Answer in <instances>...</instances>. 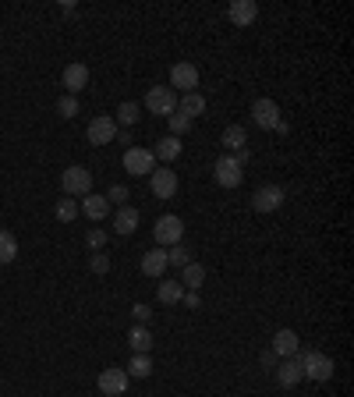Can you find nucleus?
<instances>
[{
  "mask_svg": "<svg viewBox=\"0 0 354 397\" xmlns=\"http://www.w3.org/2000/svg\"><path fill=\"white\" fill-rule=\"evenodd\" d=\"M156 298H160L163 305H177V301L184 298V288H181V281H163V284H160V291H156Z\"/></svg>",
  "mask_w": 354,
  "mask_h": 397,
  "instance_id": "26",
  "label": "nucleus"
},
{
  "mask_svg": "<svg viewBox=\"0 0 354 397\" xmlns=\"http://www.w3.org/2000/svg\"><path fill=\"white\" fill-rule=\"evenodd\" d=\"M298 362H301V373L308 376V380H315V383H326V380H333V358L330 355H323V351H305V355H298Z\"/></svg>",
  "mask_w": 354,
  "mask_h": 397,
  "instance_id": "1",
  "label": "nucleus"
},
{
  "mask_svg": "<svg viewBox=\"0 0 354 397\" xmlns=\"http://www.w3.org/2000/svg\"><path fill=\"white\" fill-rule=\"evenodd\" d=\"M202 281H206V266H202V263H188V266L181 270V288H184V291H198Z\"/></svg>",
  "mask_w": 354,
  "mask_h": 397,
  "instance_id": "23",
  "label": "nucleus"
},
{
  "mask_svg": "<svg viewBox=\"0 0 354 397\" xmlns=\"http://www.w3.org/2000/svg\"><path fill=\"white\" fill-rule=\"evenodd\" d=\"M220 142H223V149H234V153L248 149V135H245V128H241V124H231V128H223Z\"/></svg>",
  "mask_w": 354,
  "mask_h": 397,
  "instance_id": "22",
  "label": "nucleus"
},
{
  "mask_svg": "<svg viewBox=\"0 0 354 397\" xmlns=\"http://www.w3.org/2000/svg\"><path fill=\"white\" fill-rule=\"evenodd\" d=\"M227 14H231V21H234L238 29H248V25L259 18V4H256V0H234Z\"/></svg>",
  "mask_w": 354,
  "mask_h": 397,
  "instance_id": "15",
  "label": "nucleus"
},
{
  "mask_svg": "<svg viewBox=\"0 0 354 397\" xmlns=\"http://www.w3.org/2000/svg\"><path fill=\"white\" fill-rule=\"evenodd\" d=\"M54 216H57L61 223L79 220V198H61V202H57V209H54Z\"/></svg>",
  "mask_w": 354,
  "mask_h": 397,
  "instance_id": "29",
  "label": "nucleus"
},
{
  "mask_svg": "<svg viewBox=\"0 0 354 397\" xmlns=\"http://www.w3.org/2000/svg\"><path fill=\"white\" fill-rule=\"evenodd\" d=\"M124 171L128 174H153L156 171V160H153V153L149 149H138V146H131V149H124Z\"/></svg>",
  "mask_w": 354,
  "mask_h": 397,
  "instance_id": "9",
  "label": "nucleus"
},
{
  "mask_svg": "<svg viewBox=\"0 0 354 397\" xmlns=\"http://www.w3.org/2000/svg\"><path fill=\"white\" fill-rule=\"evenodd\" d=\"M131 316H135V323H142V326H146V323L153 319V308H149V305H135V308H131Z\"/></svg>",
  "mask_w": 354,
  "mask_h": 397,
  "instance_id": "36",
  "label": "nucleus"
},
{
  "mask_svg": "<svg viewBox=\"0 0 354 397\" xmlns=\"http://www.w3.org/2000/svg\"><path fill=\"white\" fill-rule=\"evenodd\" d=\"M213 178H216L220 189H238V185L245 181V167H241L234 156H220L216 167H213Z\"/></svg>",
  "mask_w": 354,
  "mask_h": 397,
  "instance_id": "5",
  "label": "nucleus"
},
{
  "mask_svg": "<svg viewBox=\"0 0 354 397\" xmlns=\"http://www.w3.org/2000/svg\"><path fill=\"white\" fill-rule=\"evenodd\" d=\"M283 206V189L280 185H263L256 196H252V209L256 213H276Z\"/></svg>",
  "mask_w": 354,
  "mask_h": 397,
  "instance_id": "11",
  "label": "nucleus"
},
{
  "mask_svg": "<svg viewBox=\"0 0 354 397\" xmlns=\"http://www.w3.org/2000/svg\"><path fill=\"white\" fill-rule=\"evenodd\" d=\"M14 256H18V238L11 231H0V266L14 263Z\"/></svg>",
  "mask_w": 354,
  "mask_h": 397,
  "instance_id": "28",
  "label": "nucleus"
},
{
  "mask_svg": "<svg viewBox=\"0 0 354 397\" xmlns=\"http://www.w3.org/2000/svg\"><path fill=\"white\" fill-rule=\"evenodd\" d=\"M252 121L259 124V128H266V131H276L280 128V106H276V99H269V96H263V99H256L252 103Z\"/></svg>",
  "mask_w": 354,
  "mask_h": 397,
  "instance_id": "6",
  "label": "nucleus"
},
{
  "mask_svg": "<svg viewBox=\"0 0 354 397\" xmlns=\"http://www.w3.org/2000/svg\"><path fill=\"white\" fill-rule=\"evenodd\" d=\"M61 82H64L68 96H79V93L88 86V68H86V64H79V61H75V64H68V68H64V75H61Z\"/></svg>",
  "mask_w": 354,
  "mask_h": 397,
  "instance_id": "14",
  "label": "nucleus"
},
{
  "mask_svg": "<svg viewBox=\"0 0 354 397\" xmlns=\"http://www.w3.org/2000/svg\"><path fill=\"white\" fill-rule=\"evenodd\" d=\"M273 355H276V358H294V355H301V341H298V333H294L290 326L276 330V337H273Z\"/></svg>",
  "mask_w": 354,
  "mask_h": 397,
  "instance_id": "12",
  "label": "nucleus"
},
{
  "mask_svg": "<svg viewBox=\"0 0 354 397\" xmlns=\"http://www.w3.org/2000/svg\"><path fill=\"white\" fill-rule=\"evenodd\" d=\"M113 231H117V234H135V231H138V209H135V206H117V213H113Z\"/></svg>",
  "mask_w": 354,
  "mask_h": 397,
  "instance_id": "19",
  "label": "nucleus"
},
{
  "mask_svg": "<svg viewBox=\"0 0 354 397\" xmlns=\"http://www.w3.org/2000/svg\"><path fill=\"white\" fill-rule=\"evenodd\" d=\"M149 153H153V160H160V164L167 167L171 160H177V156H181V139H177V135H167V139H160V142H156Z\"/></svg>",
  "mask_w": 354,
  "mask_h": 397,
  "instance_id": "20",
  "label": "nucleus"
},
{
  "mask_svg": "<svg viewBox=\"0 0 354 397\" xmlns=\"http://www.w3.org/2000/svg\"><path fill=\"white\" fill-rule=\"evenodd\" d=\"M149 189H153V196H156V198H174L177 174H174V171H167V167H156V171L149 174Z\"/></svg>",
  "mask_w": 354,
  "mask_h": 397,
  "instance_id": "13",
  "label": "nucleus"
},
{
  "mask_svg": "<svg viewBox=\"0 0 354 397\" xmlns=\"http://www.w3.org/2000/svg\"><path fill=\"white\" fill-rule=\"evenodd\" d=\"M128 344H131V355H149L153 351V333H149V326H142V323H135L131 330H128Z\"/></svg>",
  "mask_w": 354,
  "mask_h": 397,
  "instance_id": "18",
  "label": "nucleus"
},
{
  "mask_svg": "<svg viewBox=\"0 0 354 397\" xmlns=\"http://www.w3.org/2000/svg\"><path fill=\"white\" fill-rule=\"evenodd\" d=\"M124 373L135 376V380H149L153 376V358L149 355H131V362L124 366Z\"/></svg>",
  "mask_w": 354,
  "mask_h": 397,
  "instance_id": "25",
  "label": "nucleus"
},
{
  "mask_svg": "<svg viewBox=\"0 0 354 397\" xmlns=\"http://www.w3.org/2000/svg\"><path fill=\"white\" fill-rule=\"evenodd\" d=\"M146 110L156 114V117H171L177 110V93L171 86H153V89L146 93Z\"/></svg>",
  "mask_w": 354,
  "mask_h": 397,
  "instance_id": "4",
  "label": "nucleus"
},
{
  "mask_svg": "<svg viewBox=\"0 0 354 397\" xmlns=\"http://www.w3.org/2000/svg\"><path fill=\"white\" fill-rule=\"evenodd\" d=\"M57 114H61V117H68V121H71V117H79V96H61V99H57Z\"/></svg>",
  "mask_w": 354,
  "mask_h": 397,
  "instance_id": "31",
  "label": "nucleus"
},
{
  "mask_svg": "<svg viewBox=\"0 0 354 397\" xmlns=\"http://www.w3.org/2000/svg\"><path fill=\"white\" fill-rule=\"evenodd\" d=\"M301 380H305V373H301L298 355H294V358H283V362L276 366V383H280V387H287V391H290V387H298Z\"/></svg>",
  "mask_w": 354,
  "mask_h": 397,
  "instance_id": "16",
  "label": "nucleus"
},
{
  "mask_svg": "<svg viewBox=\"0 0 354 397\" xmlns=\"http://www.w3.org/2000/svg\"><path fill=\"white\" fill-rule=\"evenodd\" d=\"M181 301H184L188 308H198V305H202V301H198V291H184V298H181Z\"/></svg>",
  "mask_w": 354,
  "mask_h": 397,
  "instance_id": "37",
  "label": "nucleus"
},
{
  "mask_svg": "<svg viewBox=\"0 0 354 397\" xmlns=\"http://www.w3.org/2000/svg\"><path fill=\"white\" fill-rule=\"evenodd\" d=\"M86 245L92 248V252H103V245H106V231L103 227H92L86 234Z\"/></svg>",
  "mask_w": 354,
  "mask_h": 397,
  "instance_id": "33",
  "label": "nucleus"
},
{
  "mask_svg": "<svg viewBox=\"0 0 354 397\" xmlns=\"http://www.w3.org/2000/svg\"><path fill=\"white\" fill-rule=\"evenodd\" d=\"M263 366H269V369L276 366V355H273V351H266V355H263Z\"/></svg>",
  "mask_w": 354,
  "mask_h": 397,
  "instance_id": "38",
  "label": "nucleus"
},
{
  "mask_svg": "<svg viewBox=\"0 0 354 397\" xmlns=\"http://www.w3.org/2000/svg\"><path fill=\"white\" fill-rule=\"evenodd\" d=\"M113 139H117V121H113L110 114H99V117L88 121V142H92V146H106V142H113Z\"/></svg>",
  "mask_w": 354,
  "mask_h": 397,
  "instance_id": "8",
  "label": "nucleus"
},
{
  "mask_svg": "<svg viewBox=\"0 0 354 397\" xmlns=\"http://www.w3.org/2000/svg\"><path fill=\"white\" fill-rule=\"evenodd\" d=\"M167 263H171V266H181V270H184V266L191 263V252H188L184 245H174V248H167Z\"/></svg>",
  "mask_w": 354,
  "mask_h": 397,
  "instance_id": "30",
  "label": "nucleus"
},
{
  "mask_svg": "<svg viewBox=\"0 0 354 397\" xmlns=\"http://www.w3.org/2000/svg\"><path fill=\"white\" fill-rule=\"evenodd\" d=\"M167 121H171V135H181V131H188V128H191V117H184L181 110H174Z\"/></svg>",
  "mask_w": 354,
  "mask_h": 397,
  "instance_id": "35",
  "label": "nucleus"
},
{
  "mask_svg": "<svg viewBox=\"0 0 354 397\" xmlns=\"http://www.w3.org/2000/svg\"><path fill=\"white\" fill-rule=\"evenodd\" d=\"M138 117H142V106H138V103H131V99H124V103L117 106V117H113V121L128 128V124H135Z\"/></svg>",
  "mask_w": 354,
  "mask_h": 397,
  "instance_id": "27",
  "label": "nucleus"
},
{
  "mask_svg": "<svg viewBox=\"0 0 354 397\" xmlns=\"http://www.w3.org/2000/svg\"><path fill=\"white\" fill-rule=\"evenodd\" d=\"M61 185H64L68 198H75V196L86 198L88 192H92V171L82 167V164H75V167H68V171L61 174Z\"/></svg>",
  "mask_w": 354,
  "mask_h": 397,
  "instance_id": "3",
  "label": "nucleus"
},
{
  "mask_svg": "<svg viewBox=\"0 0 354 397\" xmlns=\"http://www.w3.org/2000/svg\"><path fill=\"white\" fill-rule=\"evenodd\" d=\"M153 238H156L160 248H174V245H181V238H184V223H181V216L163 213V216L156 220V227H153Z\"/></svg>",
  "mask_w": 354,
  "mask_h": 397,
  "instance_id": "2",
  "label": "nucleus"
},
{
  "mask_svg": "<svg viewBox=\"0 0 354 397\" xmlns=\"http://www.w3.org/2000/svg\"><path fill=\"white\" fill-rule=\"evenodd\" d=\"M177 106H181V114H184V117H191V121H195L198 114H206V96H202L198 89H195V93H184V96L177 99Z\"/></svg>",
  "mask_w": 354,
  "mask_h": 397,
  "instance_id": "24",
  "label": "nucleus"
},
{
  "mask_svg": "<svg viewBox=\"0 0 354 397\" xmlns=\"http://www.w3.org/2000/svg\"><path fill=\"white\" fill-rule=\"evenodd\" d=\"M128 198H131V192H128L124 185H110V189H106V202H110V206H128Z\"/></svg>",
  "mask_w": 354,
  "mask_h": 397,
  "instance_id": "32",
  "label": "nucleus"
},
{
  "mask_svg": "<svg viewBox=\"0 0 354 397\" xmlns=\"http://www.w3.org/2000/svg\"><path fill=\"white\" fill-rule=\"evenodd\" d=\"M88 266H92V273H110V256L106 252H92V259H88Z\"/></svg>",
  "mask_w": 354,
  "mask_h": 397,
  "instance_id": "34",
  "label": "nucleus"
},
{
  "mask_svg": "<svg viewBox=\"0 0 354 397\" xmlns=\"http://www.w3.org/2000/svg\"><path fill=\"white\" fill-rule=\"evenodd\" d=\"M167 266H171V263H167V248H160V245L142 256V273H146V277H163Z\"/></svg>",
  "mask_w": 354,
  "mask_h": 397,
  "instance_id": "17",
  "label": "nucleus"
},
{
  "mask_svg": "<svg viewBox=\"0 0 354 397\" xmlns=\"http://www.w3.org/2000/svg\"><path fill=\"white\" fill-rule=\"evenodd\" d=\"M128 391V373L121 366H106L99 373V394L103 397H121Z\"/></svg>",
  "mask_w": 354,
  "mask_h": 397,
  "instance_id": "7",
  "label": "nucleus"
},
{
  "mask_svg": "<svg viewBox=\"0 0 354 397\" xmlns=\"http://www.w3.org/2000/svg\"><path fill=\"white\" fill-rule=\"evenodd\" d=\"M99 397H103V394H99Z\"/></svg>",
  "mask_w": 354,
  "mask_h": 397,
  "instance_id": "39",
  "label": "nucleus"
},
{
  "mask_svg": "<svg viewBox=\"0 0 354 397\" xmlns=\"http://www.w3.org/2000/svg\"><path fill=\"white\" fill-rule=\"evenodd\" d=\"M82 213H86L88 220H106V213H110V202H106V196H96V192H88L86 198H82Z\"/></svg>",
  "mask_w": 354,
  "mask_h": 397,
  "instance_id": "21",
  "label": "nucleus"
},
{
  "mask_svg": "<svg viewBox=\"0 0 354 397\" xmlns=\"http://www.w3.org/2000/svg\"><path fill=\"white\" fill-rule=\"evenodd\" d=\"M195 86H198V68L191 64V61H181L171 68V89H181V93H195Z\"/></svg>",
  "mask_w": 354,
  "mask_h": 397,
  "instance_id": "10",
  "label": "nucleus"
}]
</instances>
